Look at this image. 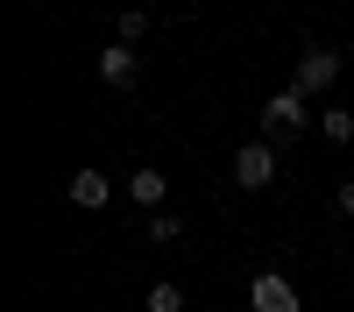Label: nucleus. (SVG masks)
<instances>
[{"label":"nucleus","mask_w":354,"mask_h":312,"mask_svg":"<svg viewBox=\"0 0 354 312\" xmlns=\"http://www.w3.org/2000/svg\"><path fill=\"white\" fill-rule=\"evenodd\" d=\"M270 178H277V149H270V142H241V149H234V185L262 192Z\"/></svg>","instance_id":"nucleus-1"},{"label":"nucleus","mask_w":354,"mask_h":312,"mask_svg":"<svg viewBox=\"0 0 354 312\" xmlns=\"http://www.w3.org/2000/svg\"><path fill=\"white\" fill-rule=\"evenodd\" d=\"M333 78H340V57H333V50H305V57H298V71H290V93H305V100H312V93H326Z\"/></svg>","instance_id":"nucleus-2"},{"label":"nucleus","mask_w":354,"mask_h":312,"mask_svg":"<svg viewBox=\"0 0 354 312\" xmlns=\"http://www.w3.org/2000/svg\"><path fill=\"white\" fill-rule=\"evenodd\" d=\"M262 128H270V135H305V93H290V85L270 93V100H262Z\"/></svg>","instance_id":"nucleus-3"},{"label":"nucleus","mask_w":354,"mask_h":312,"mask_svg":"<svg viewBox=\"0 0 354 312\" xmlns=\"http://www.w3.org/2000/svg\"><path fill=\"white\" fill-rule=\"evenodd\" d=\"M64 199H71L78 213H100L106 199H113V185H106V170H93V163H85V170H71V185H64Z\"/></svg>","instance_id":"nucleus-4"},{"label":"nucleus","mask_w":354,"mask_h":312,"mask_svg":"<svg viewBox=\"0 0 354 312\" xmlns=\"http://www.w3.org/2000/svg\"><path fill=\"white\" fill-rule=\"evenodd\" d=\"M248 305H255V312H305V305H298V291H290L277 270H262V277L248 284Z\"/></svg>","instance_id":"nucleus-5"},{"label":"nucleus","mask_w":354,"mask_h":312,"mask_svg":"<svg viewBox=\"0 0 354 312\" xmlns=\"http://www.w3.org/2000/svg\"><path fill=\"white\" fill-rule=\"evenodd\" d=\"M100 78L113 85V93H128V85H135V50L128 43H106L100 50Z\"/></svg>","instance_id":"nucleus-6"},{"label":"nucleus","mask_w":354,"mask_h":312,"mask_svg":"<svg viewBox=\"0 0 354 312\" xmlns=\"http://www.w3.org/2000/svg\"><path fill=\"white\" fill-rule=\"evenodd\" d=\"M163 192H170V185H163V170H149V163L128 178V199H135V206H149V213H163Z\"/></svg>","instance_id":"nucleus-7"},{"label":"nucleus","mask_w":354,"mask_h":312,"mask_svg":"<svg viewBox=\"0 0 354 312\" xmlns=\"http://www.w3.org/2000/svg\"><path fill=\"white\" fill-rule=\"evenodd\" d=\"M142 36H149V15H142V8H121V15H113V43H142Z\"/></svg>","instance_id":"nucleus-8"},{"label":"nucleus","mask_w":354,"mask_h":312,"mask_svg":"<svg viewBox=\"0 0 354 312\" xmlns=\"http://www.w3.org/2000/svg\"><path fill=\"white\" fill-rule=\"evenodd\" d=\"M149 312H185V291L177 284H149Z\"/></svg>","instance_id":"nucleus-9"},{"label":"nucleus","mask_w":354,"mask_h":312,"mask_svg":"<svg viewBox=\"0 0 354 312\" xmlns=\"http://www.w3.org/2000/svg\"><path fill=\"white\" fill-rule=\"evenodd\" d=\"M319 128H326V142H347V135H354V113H347V107H326V121H319Z\"/></svg>","instance_id":"nucleus-10"},{"label":"nucleus","mask_w":354,"mask_h":312,"mask_svg":"<svg viewBox=\"0 0 354 312\" xmlns=\"http://www.w3.org/2000/svg\"><path fill=\"white\" fill-rule=\"evenodd\" d=\"M149 235H156V241H177V235H185V220H177V213H149Z\"/></svg>","instance_id":"nucleus-11"},{"label":"nucleus","mask_w":354,"mask_h":312,"mask_svg":"<svg viewBox=\"0 0 354 312\" xmlns=\"http://www.w3.org/2000/svg\"><path fill=\"white\" fill-rule=\"evenodd\" d=\"M340 206H347V213H354V185H340Z\"/></svg>","instance_id":"nucleus-12"},{"label":"nucleus","mask_w":354,"mask_h":312,"mask_svg":"<svg viewBox=\"0 0 354 312\" xmlns=\"http://www.w3.org/2000/svg\"><path fill=\"white\" fill-rule=\"evenodd\" d=\"M347 43H354V28H347Z\"/></svg>","instance_id":"nucleus-13"}]
</instances>
